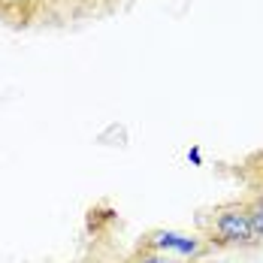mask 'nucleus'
<instances>
[{
	"mask_svg": "<svg viewBox=\"0 0 263 263\" xmlns=\"http://www.w3.org/2000/svg\"><path fill=\"white\" fill-rule=\"evenodd\" d=\"M206 236L218 245H254V230H251V215L248 206H221L212 212L209 233Z\"/></svg>",
	"mask_w": 263,
	"mask_h": 263,
	"instance_id": "f257e3e1",
	"label": "nucleus"
},
{
	"mask_svg": "<svg viewBox=\"0 0 263 263\" xmlns=\"http://www.w3.org/2000/svg\"><path fill=\"white\" fill-rule=\"evenodd\" d=\"M145 242L158 251H176L182 257H197L203 251V242L197 236H184V233H176V230H155Z\"/></svg>",
	"mask_w": 263,
	"mask_h": 263,
	"instance_id": "7ed1b4c3",
	"label": "nucleus"
},
{
	"mask_svg": "<svg viewBox=\"0 0 263 263\" xmlns=\"http://www.w3.org/2000/svg\"><path fill=\"white\" fill-rule=\"evenodd\" d=\"M43 18V3L40 0H0V22L9 27H25L36 25Z\"/></svg>",
	"mask_w": 263,
	"mask_h": 263,
	"instance_id": "f03ea898",
	"label": "nucleus"
},
{
	"mask_svg": "<svg viewBox=\"0 0 263 263\" xmlns=\"http://www.w3.org/2000/svg\"><path fill=\"white\" fill-rule=\"evenodd\" d=\"M130 263H179V260H176V257H170V251H158V248H152V245L145 242V251L133 254Z\"/></svg>",
	"mask_w": 263,
	"mask_h": 263,
	"instance_id": "20e7f679",
	"label": "nucleus"
},
{
	"mask_svg": "<svg viewBox=\"0 0 263 263\" xmlns=\"http://www.w3.org/2000/svg\"><path fill=\"white\" fill-rule=\"evenodd\" d=\"M248 215H251V230H254V236L263 239V206H248Z\"/></svg>",
	"mask_w": 263,
	"mask_h": 263,
	"instance_id": "39448f33",
	"label": "nucleus"
},
{
	"mask_svg": "<svg viewBox=\"0 0 263 263\" xmlns=\"http://www.w3.org/2000/svg\"><path fill=\"white\" fill-rule=\"evenodd\" d=\"M187 160H191L194 166H200V163H203V155H200V148H191V152H187Z\"/></svg>",
	"mask_w": 263,
	"mask_h": 263,
	"instance_id": "423d86ee",
	"label": "nucleus"
}]
</instances>
